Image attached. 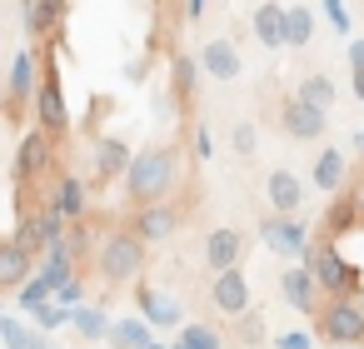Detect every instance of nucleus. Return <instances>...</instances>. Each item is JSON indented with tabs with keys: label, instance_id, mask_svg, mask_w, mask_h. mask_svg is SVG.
Returning <instances> with one entry per match:
<instances>
[{
	"label": "nucleus",
	"instance_id": "obj_9",
	"mask_svg": "<svg viewBox=\"0 0 364 349\" xmlns=\"http://www.w3.org/2000/svg\"><path fill=\"white\" fill-rule=\"evenodd\" d=\"M259 240H264L274 254H304L309 225H304L299 215H269V220H259Z\"/></svg>",
	"mask_w": 364,
	"mask_h": 349
},
{
	"label": "nucleus",
	"instance_id": "obj_35",
	"mask_svg": "<svg viewBox=\"0 0 364 349\" xmlns=\"http://www.w3.org/2000/svg\"><path fill=\"white\" fill-rule=\"evenodd\" d=\"M36 319H41V329H55V324H65L70 314H65V309H50V304H41V309H36Z\"/></svg>",
	"mask_w": 364,
	"mask_h": 349
},
{
	"label": "nucleus",
	"instance_id": "obj_20",
	"mask_svg": "<svg viewBox=\"0 0 364 349\" xmlns=\"http://www.w3.org/2000/svg\"><path fill=\"white\" fill-rule=\"evenodd\" d=\"M31 264H36V254L11 235V240H0V289H16V284H26L31 279Z\"/></svg>",
	"mask_w": 364,
	"mask_h": 349
},
{
	"label": "nucleus",
	"instance_id": "obj_36",
	"mask_svg": "<svg viewBox=\"0 0 364 349\" xmlns=\"http://www.w3.org/2000/svg\"><path fill=\"white\" fill-rule=\"evenodd\" d=\"M324 11H329V26H334V31H349V16H344L339 0H324Z\"/></svg>",
	"mask_w": 364,
	"mask_h": 349
},
{
	"label": "nucleus",
	"instance_id": "obj_27",
	"mask_svg": "<svg viewBox=\"0 0 364 349\" xmlns=\"http://www.w3.org/2000/svg\"><path fill=\"white\" fill-rule=\"evenodd\" d=\"M105 339H110L115 349H145V344H155L145 319H120V324H110V334H105Z\"/></svg>",
	"mask_w": 364,
	"mask_h": 349
},
{
	"label": "nucleus",
	"instance_id": "obj_19",
	"mask_svg": "<svg viewBox=\"0 0 364 349\" xmlns=\"http://www.w3.org/2000/svg\"><path fill=\"white\" fill-rule=\"evenodd\" d=\"M250 31H255V41L264 50H279L284 45V6L279 0H259L255 16H250Z\"/></svg>",
	"mask_w": 364,
	"mask_h": 349
},
{
	"label": "nucleus",
	"instance_id": "obj_6",
	"mask_svg": "<svg viewBox=\"0 0 364 349\" xmlns=\"http://www.w3.org/2000/svg\"><path fill=\"white\" fill-rule=\"evenodd\" d=\"M314 329L324 344H339V349L364 344V304L359 299H329L314 309Z\"/></svg>",
	"mask_w": 364,
	"mask_h": 349
},
{
	"label": "nucleus",
	"instance_id": "obj_21",
	"mask_svg": "<svg viewBox=\"0 0 364 349\" xmlns=\"http://www.w3.org/2000/svg\"><path fill=\"white\" fill-rule=\"evenodd\" d=\"M65 16H70V0H26V31L41 41L55 36L65 26Z\"/></svg>",
	"mask_w": 364,
	"mask_h": 349
},
{
	"label": "nucleus",
	"instance_id": "obj_3",
	"mask_svg": "<svg viewBox=\"0 0 364 349\" xmlns=\"http://www.w3.org/2000/svg\"><path fill=\"white\" fill-rule=\"evenodd\" d=\"M145 249H150V245H145L135 230L105 235V240H100V259H95L100 279H105V284H130V279H140V274H145Z\"/></svg>",
	"mask_w": 364,
	"mask_h": 349
},
{
	"label": "nucleus",
	"instance_id": "obj_29",
	"mask_svg": "<svg viewBox=\"0 0 364 349\" xmlns=\"http://www.w3.org/2000/svg\"><path fill=\"white\" fill-rule=\"evenodd\" d=\"M175 344L180 349H225V339H220L215 324H180V339Z\"/></svg>",
	"mask_w": 364,
	"mask_h": 349
},
{
	"label": "nucleus",
	"instance_id": "obj_24",
	"mask_svg": "<svg viewBox=\"0 0 364 349\" xmlns=\"http://www.w3.org/2000/svg\"><path fill=\"white\" fill-rule=\"evenodd\" d=\"M294 100H304V105H314V110H324V115H329V105L339 100V85H334L324 70H314V75H304V80H299Z\"/></svg>",
	"mask_w": 364,
	"mask_h": 349
},
{
	"label": "nucleus",
	"instance_id": "obj_4",
	"mask_svg": "<svg viewBox=\"0 0 364 349\" xmlns=\"http://www.w3.org/2000/svg\"><path fill=\"white\" fill-rule=\"evenodd\" d=\"M31 115H36V125H41L46 135H65V130H70V105H65V90H60V65H55V50H46V60H41Z\"/></svg>",
	"mask_w": 364,
	"mask_h": 349
},
{
	"label": "nucleus",
	"instance_id": "obj_10",
	"mask_svg": "<svg viewBox=\"0 0 364 349\" xmlns=\"http://www.w3.org/2000/svg\"><path fill=\"white\" fill-rule=\"evenodd\" d=\"M210 304H215L220 314H230V319L250 309V279H245V264L215 274V284H210Z\"/></svg>",
	"mask_w": 364,
	"mask_h": 349
},
{
	"label": "nucleus",
	"instance_id": "obj_2",
	"mask_svg": "<svg viewBox=\"0 0 364 349\" xmlns=\"http://www.w3.org/2000/svg\"><path fill=\"white\" fill-rule=\"evenodd\" d=\"M299 264L314 274L319 294H329V299H359V294H364V269H359V264H349V259L334 249V240H324V235H319V240L309 235V245H304Z\"/></svg>",
	"mask_w": 364,
	"mask_h": 349
},
{
	"label": "nucleus",
	"instance_id": "obj_15",
	"mask_svg": "<svg viewBox=\"0 0 364 349\" xmlns=\"http://www.w3.org/2000/svg\"><path fill=\"white\" fill-rule=\"evenodd\" d=\"M279 299H284L289 309H299V314H314V309H319V284H314V274H309L304 264H289V269L279 274Z\"/></svg>",
	"mask_w": 364,
	"mask_h": 349
},
{
	"label": "nucleus",
	"instance_id": "obj_28",
	"mask_svg": "<svg viewBox=\"0 0 364 349\" xmlns=\"http://www.w3.org/2000/svg\"><path fill=\"white\" fill-rule=\"evenodd\" d=\"M195 75H200V60H190V55H175V65H170V95H175L180 105L195 95Z\"/></svg>",
	"mask_w": 364,
	"mask_h": 349
},
{
	"label": "nucleus",
	"instance_id": "obj_34",
	"mask_svg": "<svg viewBox=\"0 0 364 349\" xmlns=\"http://www.w3.org/2000/svg\"><path fill=\"white\" fill-rule=\"evenodd\" d=\"M0 339H6L11 349H31V334H26L16 319H0Z\"/></svg>",
	"mask_w": 364,
	"mask_h": 349
},
{
	"label": "nucleus",
	"instance_id": "obj_37",
	"mask_svg": "<svg viewBox=\"0 0 364 349\" xmlns=\"http://www.w3.org/2000/svg\"><path fill=\"white\" fill-rule=\"evenodd\" d=\"M279 349H309L304 334H279Z\"/></svg>",
	"mask_w": 364,
	"mask_h": 349
},
{
	"label": "nucleus",
	"instance_id": "obj_16",
	"mask_svg": "<svg viewBox=\"0 0 364 349\" xmlns=\"http://www.w3.org/2000/svg\"><path fill=\"white\" fill-rule=\"evenodd\" d=\"M36 55L31 50H21L16 55V65H11V85H6V110L11 115H26V105L36 100Z\"/></svg>",
	"mask_w": 364,
	"mask_h": 349
},
{
	"label": "nucleus",
	"instance_id": "obj_13",
	"mask_svg": "<svg viewBox=\"0 0 364 349\" xmlns=\"http://www.w3.org/2000/svg\"><path fill=\"white\" fill-rule=\"evenodd\" d=\"M279 130H284L289 140H319V135L329 130V120H324V110H314V105H304V100H284V105H279Z\"/></svg>",
	"mask_w": 364,
	"mask_h": 349
},
{
	"label": "nucleus",
	"instance_id": "obj_26",
	"mask_svg": "<svg viewBox=\"0 0 364 349\" xmlns=\"http://www.w3.org/2000/svg\"><path fill=\"white\" fill-rule=\"evenodd\" d=\"M309 36H314V16L304 6H284V45L289 50H304Z\"/></svg>",
	"mask_w": 364,
	"mask_h": 349
},
{
	"label": "nucleus",
	"instance_id": "obj_14",
	"mask_svg": "<svg viewBox=\"0 0 364 349\" xmlns=\"http://www.w3.org/2000/svg\"><path fill=\"white\" fill-rule=\"evenodd\" d=\"M264 195H269L274 215H299V210H304V180H299L294 170H284V165L264 175Z\"/></svg>",
	"mask_w": 364,
	"mask_h": 349
},
{
	"label": "nucleus",
	"instance_id": "obj_5",
	"mask_svg": "<svg viewBox=\"0 0 364 349\" xmlns=\"http://www.w3.org/2000/svg\"><path fill=\"white\" fill-rule=\"evenodd\" d=\"M50 165H55V135H46L41 125L16 145V165H11V180H16V190H21V200L50 175Z\"/></svg>",
	"mask_w": 364,
	"mask_h": 349
},
{
	"label": "nucleus",
	"instance_id": "obj_32",
	"mask_svg": "<svg viewBox=\"0 0 364 349\" xmlns=\"http://www.w3.org/2000/svg\"><path fill=\"white\" fill-rule=\"evenodd\" d=\"M230 145H235V155H255V145H259L255 125H250V120H240V125L230 130Z\"/></svg>",
	"mask_w": 364,
	"mask_h": 349
},
{
	"label": "nucleus",
	"instance_id": "obj_30",
	"mask_svg": "<svg viewBox=\"0 0 364 349\" xmlns=\"http://www.w3.org/2000/svg\"><path fill=\"white\" fill-rule=\"evenodd\" d=\"M70 324H75L85 339H105V334H110V319H105L100 309H70Z\"/></svg>",
	"mask_w": 364,
	"mask_h": 349
},
{
	"label": "nucleus",
	"instance_id": "obj_22",
	"mask_svg": "<svg viewBox=\"0 0 364 349\" xmlns=\"http://www.w3.org/2000/svg\"><path fill=\"white\" fill-rule=\"evenodd\" d=\"M130 160H135V150H130L120 135H105V140L95 145V180H120V175L130 170Z\"/></svg>",
	"mask_w": 364,
	"mask_h": 349
},
{
	"label": "nucleus",
	"instance_id": "obj_41",
	"mask_svg": "<svg viewBox=\"0 0 364 349\" xmlns=\"http://www.w3.org/2000/svg\"><path fill=\"white\" fill-rule=\"evenodd\" d=\"M145 349H165V344H145Z\"/></svg>",
	"mask_w": 364,
	"mask_h": 349
},
{
	"label": "nucleus",
	"instance_id": "obj_17",
	"mask_svg": "<svg viewBox=\"0 0 364 349\" xmlns=\"http://www.w3.org/2000/svg\"><path fill=\"white\" fill-rule=\"evenodd\" d=\"M60 220H85V210H90V185L80 180V175H60L55 180V195L46 200Z\"/></svg>",
	"mask_w": 364,
	"mask_h": 349
},
{
	"label": "nucleus",
	"instance_id": "obj_42",
	"mask_svg": "<svg viewBox=\"0 0 364 349\" xmlns=\"http://www.w3.org/2000/svg\"><path fill=\"white\" fill-rule=\"evenodd\" d=\"M359 190H364V185H359Z\"/></svg>",
	"mask_w": 364,
	"mask_h": 349
},
{
	"label": "nucleus",
	"instance_id": "obj_38",
	"mask_svg": "<svg viewBox=\"0 0 364 349\" xmlns=\"http://www.w3.org/2000/svg\"><path fill=\"white\" fill-rule=\"evenodd\" d=\"M205 6H210V0H185V21H200V16H205Z\"/></svg>",
	"mask_w": 364,
	"mask_h": 349
},
{
	"label": "nucleus",
	"instance_id": "obj_7",
	"mask_svg": "<svg viewBox=\"0 0 364 349\" xmlns=\"http://www.w3.org/2000/svg\"><path fill=\"white\" fill-rule=\"evenodd\" d=\"M354 230H364V190H334V200L324 205V215H319V235L324 240H344V235H354Z\"/></svg>",
	"mask_w": 364,
	"mask_h": 349
},
{
	"label": "nucleus",
	"instance_id": "obj_18",
	"mask_svg": "<svg viewBox=\"0 0 364 349\" xmlns=\"http://www.w3.org/2000/svg\"><path fill=\"white\" fill-rule=\"evenodd\" d=\"M200 70L210 75V80H240V50H235V41H205L200 45Z\"/></svg>",
	"mask_w": 364,
	"mask_h": 349
},
{
	"label": "nucleus",
	"instance_id": "obj_23",
	"mask_svg": "<svg viewBox=\"0 0 364 349\" xmlns=\"http://www.w3.org/2000/svg\"><path fill=\"white\" fill-rule=\"evenodd\" d=\"M309 180H314V190H324V195H334V190H344V180H349V165H344V150H319V160H314V170H309Z\"/></svg>",
	"mask_w": 364,
	"mask_h": 349
},
{
	"label": "nucleus",
	"instance_id": "obj_31",
	"mask_svg": "<svg viewBox=\"0 0 364 349\" xmlns=\"http://www.w3.org/2000/svg\"><path fill=\"white\" fill-rule=\"evenodd\" d=\"M235 319H240V324H235V339H240V344H250V349L264 344V319H259L255 309H245V314H235Z\"/></svg>",
	"mask_w": 364,
	"mask_h": 349
},
{
	"label": "nucleus",
	"instance_id": "obj_1",
	"mask_svg": "<svg viewBox=\"0 0 364 349\" xmlns=\"http://www.w3.org/2000/svg\"><path fill=\"white\" fill-rule=\"evenodd\" d=\"M175 180H180V150H175V145H150V150H140V155L130 160V170H125V195H130L135 210H140V205L170 200Z\"/></svg>",
	"mask_w": 364,
	"mask_h": 349
},
{
	"label": "nucleus",
	"instance_id": "obj_40",
	"mask_svg": "<svg viewBox=\"0 0 364 349\" xmlns=\"http://www.w3.org/2000/svg\"><path fill=\"white\" fill-rule=\"evenodd\" d=\"M354 150H359V155H364V130H359V135H354Z\"/></svg>",
	"mask_w": 364,
	"mask_h": 349
},
{
	"label": "nucleus",
	"instance_id": "obj_39",
	"mask_svg": "<svg viewBox=\"0 0 364 349\" xmlns=\"http://www.w3.org/2000/svg\"><path fill=\"white\" fill-rule=\"evenodd\" d=\"M195 150H200V160H205V155H210V135H205V125H200V130H195Z\"/></svg>",
	"mask_w": 364,
	"mask_h": 349
},
{
	"label": "nucleus",
	"instance_id": "obj_33",
	"mask_svg": "<svg viewBox=\"0 0 364 349\" xmlns=\"http://www.w3.org/2000/svg\"><path fill=\"white\" fill-rule=\"evenodd\" d=\"M349 70H354V95H359V105H364V36L349 41Z\"/></svg>",
	"mask_w": 364,
	"mask_h": 349
},
{
	"label": "nucleus",
	"instance_id": "obj_8",
	"mask_svg": "<svg viewBox=\"0 0 364 349\" xmlns=\"http://www.w3.org/2000/svg\"><path fill=\"white\" fill-rule=\"evenodd\" d=\"M16 240H21L31 254H41V249H50V245H60V240H65V220H60L50 205H41V210H26V215H21V230H16Z\"/></svg>",
	"mask_w": 364,
	"mask_h": 349
},
{
	"label": "nucleus",
	"instance_id": "obj_25",
	"mask_svg": "<svg viewBox=\"0 0 364 349\" xmlns=\"http://www.w3.org/2000/svg\"><path fill=\"white\" fill-rule=\"evenodd\" d=\"M135 299H140V309H145V324H180V304L165 299V294H155L150 284H140Z\"/></svg>",
	"mask_w": 364,
	"mask_h": 349
},
{
	"label": "nucleus",
	"instance_id": "obj_11",
	"mask_svg": "<svg viewBox=\"0 0 364 349\" xmlns=\"http://www.w3.org/2000/svg\"><path fill=\"white\" fill-rule=\"evenodd\" d=\"M175 225H180V205L155 200V205H140V210H135V225H130V230H135L145 245H160V240L175 235Z\"/></svg>",
	"mask_w": 364,
	"mask_h": 349
},
{
	"label": "nucleus",
	"instance_id": "obj_12",
	"mask_svg": "<svg viewBox=\"0 0 364 349\" xmlns=\"http://www.w3.org/2000/svg\"><path fill=\"white\" fill-rule=\"evenodd\" d=\"M245 254H250V240H245V230H210V240H205V264L220 274V269H235V264H245Z\"/></svg>",
	"mask_w": 364,
	"mask_h": 349
}]
</instances>
